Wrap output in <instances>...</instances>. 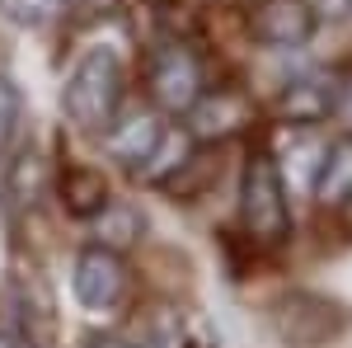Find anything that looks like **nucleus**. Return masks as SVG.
<instances>
[{
	"label": "nucleus",
	"instance_id": "7",
	"mask_svg": "<svg viewBox=\"0 0 352 348\" xmlns=\"http://www.w3.org/2000/svg\"><path fill=\"white\" fill-rule=\"evenodd\" d=\"M338 94H343V85L333 81L329 71H315V76H300V81H292L282 90L277 113L292 127H310V123H324L329 113L338 108Z\"/></svg>",
	"mask_w": 352,
	"mask_h": 348
},
{
	"label": "nucleus",
	"instance_id": "16",
	"mask_svg": "<svg viewBox=\"0 0 352 348\" xmlns=\"http://www.w3.org/2000/svg\"><path fill=\"white\" fill-rule=\"evenodd\" d=\"M89 348H132V344H122V339H94Z\"/></svg>",
	"mask_w": 352,
	"mask_h": 348
},
{
	"label": "nucleus",
	"instance_id": "18",
	"mask_svg": "<svg viewBox=\"0 0 352 348\" xmlns=\"http://www.w3.org/2000/svg\"><path fill=\"white\" fill-rule=\"evenodd\" d=\"M19 348H38V344H33V339H24V334H19Z\"/></svg>",
	"mask_w": 352,
	"mask_h": 348
},
{
	"label": "nucleus",
	"instance_id": "4",
	"mask_svg": "<svg viewBox=\"0 0 352 348\" xmlns=\"http://www.w3.org/2000/svg\"><path fill=\"white\" fill-rule=\"evenodd\" d=\"M127 287H132V273L122 264V254H113L104 245H85L71 264V296L80 301L85 311L104 316V311H118L127 301Z\"/></svg>",
	"mask_w": 352,
	"mask_h": 348
},
{
	"label": "nucleus",
	"instance_id": "10",
	"mask_svg": "<svg viewBox=\"0 0 352 348\" xmlns=\"http://www.w3.org/2000/svg\"><path fill=\"white\" fill-rule=\"evenodd\" d=\"M249 123V104H244L235 90H207L197 108L188 113V132L197 141H212V136H230L235 127Z\"/></svg>",
	"mask_w": 352,
	"mask_h": 348
},
{
	"label": "nucleus",
	"instance_id": "9",
	"mask_svg": "<svg viewBox=\"0 0 352 348\" xmlns=\"http://www.w3.org/2000/svg\"><path fill=\"white\" fill-rule=\"evenodd\" d=\"M310 193L320 207H343L352 203V132L333 136L324 146V156L315 165V179H310Z\"/></svg>",
	"mask_w": 352,
	"mask_h": 348
},
{
	"label": "nucleus",
	"instance_id": "11",
	"mask_svg": "<svg viewBox=\"0 0 352 348\" xmlns=\"http://www.w3.org/2000/svg\"><path fill=\"white\" fill-rule=\"evenodd\" d=\"M192 141H197V136H192L188 127H164L160 146L151 151V161L136 170V179H141V184H169V179L192 161Z\"/></svg>",
	"mask_w": 352,
	"mask_h": 348
},
{
	"label": "nucleus",
	"instance_id": "2",
	"mask_svg": "<svg viewBox=\"0 0 352 348\" xmlns=\"http://www.w3.org/2000/svg\"><path fill=\"white\" fill-rule=\"evenodd\" d=\"M240 221L263 245L292 236V198H287V179H282V165L272 161V151H254L240 170Z\"/></svg>",
	"mask_w": 352,
	"mask_h": 348
},
{
	"label": "nucleus",
	"instance_id": "1",
	"mask_svg": "<svg viewBox=\"0 0 352 348\" xmlns=\"http://www.w3.org/2000/svg\"><path fill=\"white\" fill-rule=\"evenodd\" d=\"M122 104V61L113 48H89L61 85V108L80 132H109Z\"/></svg>",
	"mask_w": 352,
	"mask_h": 348
},
{
	"label": "nucleus",
	"instance_id": "13",
	"mask_svg": "<svg viewBox=\"0 0 352 348\" xmlns=\"http://www.w3.org/2000/svg\"><path fill=\"white\" fill-rule=\"evenodd\" d=\"M141 231H146V221H141V212L127 207V203H109V212L94 216V245H104L113 254H122L127 245H136Z\"/></svg>",
	"mask_w": 352,
	"mask_h": 348
},
{
	"label": "nucleus",
	"instance_id": "15",
	"mask_svg": "<svg viewBox=\"0 0 352 348\" xmlns=\"http://www.w3.org/2000/svg\"><path fill=\"white\" fill-rule=\"evenodd\" d=\"M66 0H0V19L19 28H47L52 19H61Z\"/></svg>",
	"mask_w": 352,
	"mask_h": 348
},
{
	"label": "nucleus",
	"instance_id": "5",
	"mask_svg": "<svg viewBox=\"0 0 352 348\" xmlns=\"http://www.w3.org/2000/svg\"><path fill=\"white\" fill-rule=\"evenodd\" d=\"M320 28V14L310 0H254L249 10V38L268 52H292L305 48Z\"/></svg>",
	"mask_w": 352,
	"mask_h": 348
},
{
	"label": "nucleus",
	"instance_id": "17",
	"mask_svg": "<svg viewBox=\"0 0 352 348\" xmlns=\"http://www.w3.org/2000/svg\"><path fill=\"white\" fill-rule=\"evenodd\" d=\"M0 348H19V334H5L0 329Z\"/></svg>",
	"mask_w": 352,
	"mask_h": 348
},
{
	"label": "nucleus",
	"instance_id": "3",
	"mask_svg": "<svg viewBox=\"0 0 352 348\" xmlns=\"http://www.w3.org/2000/svg\"><path fill=\"white\" fill-rule=\"evenodd\" d=\"M146 90H151V104L160 113H174V118L184 113L188 118L212 85H207V71H202V57L192 52L188 43H160L146 61Z\"/></svg>",
	"mask_w": 352,
	"mask_h": 348
},
{
	"label": "nucleus",
	"instance_id": "8",
	"mask_svg": "<svg viewBox=\"0 0 352 348\" xmlns=\"http://www.w3.org/2000/svg\"><path fill=\"white\" fill-rule=\"evenodd\" d=\"M56 198H61V207L76 216V221H94V216L109 212V203H113L104 170L80 165V161H71L61 174H56Z\"/></svg>",
	"mask_w": 352,
	"mask_h": 348
},
{
	"label": "nucleus",
	"instance_id": "14",
	"mask_svg": "<svg viewBox=\"0 0 352 348\" xmlns=\"http://www.w3.org/2000/svg\"><path fill=\"white\" fill-rule=\"evenodd\" d=\"M19 132H24V90L0 76V161H10V151L19 146Z\"/></svg>",
	"mask_w": 352,
	"mask_h": 348
},
{
	"label": "nucleus",
	"instance_id": "6",
	"mask_svg": "<svg viewBox=\"0 0 352 348\" xmlns=\"http://www.w3.org/2000/svg\"><path fill=\"white\" fill-rule=\"evenodd\" d=\"M169 123H160V108H136L127 118H113V127L104 132V146H109V156L118 165H127V170H141V165L151 161V151L160 146V136Z\"/></svg>",
	"mask_w": 352,
	"mask_h": 348
},
{
	"label": "nucleus",
	"instance_id": "12",
	"mask_svg": "<svg viewBox=\"0 0 352 348\" xmlns=\"http://www.w3.org/2000/svg\"><path fill=\"white\" fill-rule=\"evenodd\" d=\"M43 188H47V161L38 151H19L5 161V198L14 207H33L43 198Z\"/></svg>",
	"mask_w": 352,
	"mask_h": 348
}]
</instances>
